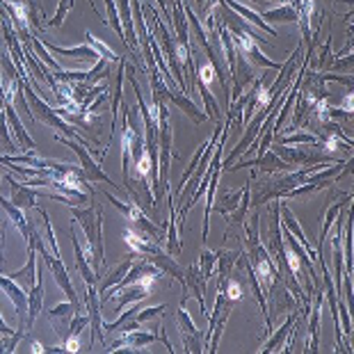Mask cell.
<instances>
[{"instance_id":"cell-39","label":"cell","mask_w":354,"mask_h":354,"mask_svg":"<svg viewBox=\"0 0 354 354\" xmlns=\"http://www.w3.org/2000/svg\"><path fill=\"white\" fill-rule=\"evenodd\" d=\"M0 142H3V147H5L10 153L17 151V145H14V142H12V138H10V128H7L5 110H0Z\"/></svg>"},{"instance_id":"cell-48","label":"cell","mask_w":354,"mask_h":354,"mask_svg":"<svg viewBox=\"0 0 354 354\" xmlns=\"http://www.w3.org/2000/svg\"><path fill=\"white\" fill-rule=\"evenodd\" d=\"M87 3L92 5V12L96 14V17H99V19H103V17H101V12H99V10H96V7H94V3H92V0H87Z\"/></svg>"},{"instance_id":"cell-29","label":"cell","mask_w":354,"mask_h":354,"mask_svg":"<svg viewBox=\"0 0 354 354\" xmlns=\"http://www.w3.org/2000/svg\"><path fill=\"white\" fill-rule=\"evenodd\" d=\"M252 206V178L247 180L245 187H243V197H240L238 201V208L233 210V213H229V229H227V236L231 233V229L236 227V224H243L245 222V217H247V210H250Z\"/></svg>"},{"instance_id":"cell-50","label":"cell","mask_w":354,"mask_h":354,"mask_svg":"<svg viewBox=\"0 0 354 354\" xmlns=\"http://www.w3.org/2000/svg\"><path fill=\"white\" fill-rule=\"evenodd\" d=\"M327 3H331V5H334V3H336V0H327Z\"/></svg>"},{"instance_id":"cell-22","label":"cell","mask_w":354,"mask_h":354,"mask_svg":"<svg viewBox=\"0 0 354 354\" xmlns=\"http://www.w3.org/2000/svg\"><path fill=\"white\" fill-rule=\"evenodd\" d=\"M350 199H352V194H338V201L336 203H331V206L327 208V213H325V220H322V229H320V236H318V256H320V252L325 250V243H327V233H329V229L334 227V222H336V217H338V213L348 206L350 203Z\"/></svg>"},{"instance_id":"cell-16","label":"cell","mask_w":354,"mask_h":354,"mask_svg":"<svg viewBox=\"0 0 354 354\" xmlns=\"http://www.w3.org/2000/svg\"><path fill=\"white\" fill-rule=\"evenodd\" d=\"M147 261H151L153 266L160 270L162 274H171L176 279V281L183 286V290H185V270L178 266L176 263V256H171V254H167L165 250H158V252H153V254H149V256H145Z\"/></svg>"},{"instance_id":"cell-26","label":"cell","mask_w":354,"mask_h":354,"mask_svg":"<svg viewBox=\"0 0 354 354\" xmlns=\"http://www.w3.org/2000/svg\"><path fill=\"white\" fill-rule=\"evenodd\" d=\"M217 268H220V279H217V290L222 288L224 281L229 279V274L233 272V268L238 266V259L243 250H217Z\"/></svg>"},{"instance_id":"cell-40","label":"cell","mask_w":354,"mask_h":354,"mask_svg":"<svg viewBox=\"0 0 354 354\" xmlns=\"http://www.w3.org/2000/svg\"><path fill=\"white\" fill-rule=\"evenodd\" d=\"M87 327H89V315L73 313V318L69 322V334H66V336H80Z\"/></svg>"},{"instance_id":"cell-51","label":"cell","mask_w":354,"mask_h":354,"mask_svg":"<svg viewBox=\"0 0 354 354\" xmlns=\"http://www.w3.org/2000/svg\"><path fill=\"white\" fill-rule=\"evenodd\" d=\"M0 180H3V178H0ZM0 185H3V183H0Z\"/></svg>"},{"instance_id":"cell-34","label":"cell","mask_w":354,"mask_h":354,"mask_svg":"<svg viewBox=\"0 0 354 354\" xmlns=\"http://www.w3.org/2000/svg\"><path fill=\"white\" fill-rule=\"evenodd\" d=\"M199 270H201V274L206 277V279H210L215 274V268H217V254L215 252H210V250H206L203 247L201 250V254H199Z\"/></svg>"},{"instance_id":"cell-35","label":"cell","mask_w":354,"mask_h":354,"mask_svg":"<svg viewBox=\"0 0 354 354\" xmlns=\"http://www.w3.org/2000/svg\"><path fill=\"white\" fill-rule=\"evenodd\" d=\"M85 39H87V44H89V46H92V48H94L96 53H99L101 57L110 59V62H119V59H122V57H119L117 53L112 50L110 46H105L103 41H99V39H96V37H94L92 32H85Z\"/></svg>"},{"instance_id":"cell-20","label":"cell","mask_w":354,"mask_h":354,"mask_svg":"<svg viewBox=\"0 0 354 354\" xmlns=\"http://www.w3.org/2000/svg\"><path fill=\"white\" fill-rule=\"evenodd\" d=\"M165 99H169L171 103L176 105L178 110H183L187 117L192 119L194 124H203L208 119V115L206 112H201L199 108H197V103H194L190 96H187L185 92H180V89H167V94H165Z\"/></svg>"},{"instance_id":"cell-37","label":"cell","mask_w":354,"mask_h":354,"mask_svg":"<svg viewBox=\"0 0 354 354\" xmlns=\"http://www.w3.org/2000/svg\"><path fill=\"white\" fill-rule=\"evenodd\" d=\"M165 311H167V306H165V304L140 308L138 315H135V320H138L140 325H147V322H151V320H156V318H160V315H162Z\"/></svg>"},{"instance_id":"cell-49","label":"cell","mask_w":354,"mask_h":354,"mask_svg":"<svg viewBox=\"0 0 354 354\" xmlns=\"http://www.w3.org/2000/svg\"><path fill=\"white\" fill-rule=\"evenodd\" d=\"M194 5H197L199 10H203V0H194Z\"/></svg>"},{"instance_id":"cell-23","label":"cell","mask_w":354,"mask_h":354,"mask_svg":"<svg viewBox=\"0 0 354 354\" xmlns=\"http://www.w3.org/2000/svg\"><path fill=\"white\" fill-rule=\"evenodd\" d=\"M41 44H44V48L50 50V53H57V55H64V57H76V59H82V62H89V64H96L101 59V55L89 46V44H82V46H76V48L53 46V44L46 39H41Z\"/></svg>"},{"instance_id":"cell-5","label":"cell","mask_w":354,"mask_h":354,"mask_svg":"<svg viewBox=\"0 0 354 354\" xmlns=\"http://www.w3.org/2000/svg\"><path fill=\"white\" fill-rule=\"evenodd\" d=\"M233 302H229L227 297H224L222 290H217V297H215V308L213 313L208 315V334L203 336V350L215 354L217 352V345H220V338H222V331H224V325H227L229 315L233 311Z\"/></svg>"},{"instance_id":"cell-41","label":"cell","mask_w":354,"mask_h":354,"mask_svg":"<svg viewBox=\"0 0 354 354\" xmlns=\"http://www.w3.org/2000/svg\"><path fill=\"white\" fill-rule=\"evenodd\" d=\"M199 73H201V76H199L197 80H199V82H203V85H210V82H213V80H217V71H215V66L210 64V62L201 64Z\"/></svg>"},{"instance_id":"cell-10","label":"cell","mask_w":354,"mask_h":354,"mask_svg":"<svg viewBox=\"0 0 354 354\" xmlns=\"http://www.w3.org/2000/svg\"><path fill=\"white\" fill-rule=\"evenodd\" d=\"M0 290H3L7 297H10V302L14 304V313H17L21 327L26 329V320H28V292L21 288V286L14 281V279L3 277V274H0Z\"/></svg>"},{"instance_id":"cell-45","label":"cell","mask_w":354,"mask_h":354,"mask_svg":"<svg viewBox=\"0 0 354 354\" xmlns=\"http://www.w3.org/2000/svg\"><path fill=\"white\" fill-rule=\"evenodd\" d=\"M3 250H5V222L0 220V268H3Z\"/></svg>"},{"instance_id":"cell-8","label":"cell","mask_w":354,"mask_h":354,"mask_svg":"<svg viewBox=\"0 0 354 354\" xmlns=\"http://www.w3.org/2000/svg\"><path fill=\"white\" fill-rule=\"evenodd\" d=\"M85 304H87V315H89V325H92V336H89V343L94 345V341L99 338L105 345V334H103V311H101V299H99V290H96V283H85Z\"/></svg>"},{"instance_id":"cell-47","label":"cell","mask_w":354,"mask_h":354,"mask_svg":"<svg viewBox=\"0 0 354 354\" xmlns=\"http://www.w3.org/2000/svg\"><path fill=\"white\" fill-rule=\"evenodd\" d=\"M0 167H5V169H10L14 167V162H12V158L10 156H0Z\"/></svg>"},{"instance_id":"cell-14","label":"cell","mask_w":354,"mask_h":354,"mask_svg":"<svg viewBox=\"0 0 354 354\" xmlns=\"http://www.w3.org/2000/svg\"><path fill=\"white\" fill-rule=\"evenodd\" d=\"M313 297H315L313 311H308L311 313V320H308V341H306L308 352H318V348H320V318H322V299H325V290H322V286L315 288Z\"/></svg>"},{"instance_id":"cell-43","label":"cell","mask_w":354,"mask_h":354,"mask_svg":"<svg viewBox=\"0 0 354 354\" xmlns=\"http://www.w3.org/2000/svg\"><path fill=\"white\" fill-rule=\"evenodd\" d=\"M64 350H66V352H78V350H80L78 336H66V338H64Z\"/></svg>"},{"instance_id":"cell-32","label":"cell","mask_w":354,"mask_h":354,"mask_svg":"<svg viewBox=\"0 0 354 354\" xmlns=\"http://www.w3.org/2000/svg\"><path fill=\"white\" fill-rule=\"evenodd\" d=\"M194 87L199 89V94H201V101H203V108H206V115L210 117V119H215L217 124H220V119H222V115H220V103H217V99L213 94H210V89H208V85H203V82H194Z\"/></svg>"},{"instance_id":"cell-1","label":"cell","mask_w":354,"mask_h":354,"mask_svg":"<svg viewBox=\"0 0 354 354\" xmlns=\"http://www.w3.org/2000/svg\"><path fill=\"white\" fill-rule=\"evenodd\" d=\"M71 215L76 217V222L85 231L87 240V254L94 268L96 281H101L105 277V250H103V213L101 208H96L94 203L87 206H71Z\"/></svg>"},{"instance_id":"cell-12","label":"cell","mask_w":354,"mask_h":354,"mask_svg":"<svg viewBox=\"0 0 354 354\" xmlns=\"http://www.w3.org/2000/svg\"><path fill=\"white\" fill-rule=\"evenodd\" d=\"M245 167H256V169H261V171H266V174H274V171H290V169H295L292 165H288L286 160H281L274 151H266L263 156H256L254 160H243V162H238V165H229V169H245Z\"/></svg>"},{"instance_id":"cell-36","label":"cell","mask_w":354,"mask_h":354,"mask_svg":"<svg viewBox=\"0 0 354 354\" xmlns=\"http://www.w3.org/2000/svg\"><path fill=\"white\" fill-rule=\"evenodd\" d=\"M318 138L313 133H290L277 138V145H315Z\"/></svg>"},{"instance_id":"cell-38","label":"cell","mask_w":354,"mask_h":354,"mask_svg":"<svg viewBox=\"0 0 354 354\" xmlns=\"http://www.w3.org/2000/svg\"><path fill=\"white\" fill-rule=\"evenodd\" d=\"M73 10V0H59L57 3V10H55V17H53L48 21V26L50 28H62L64 26V19H66V14H69Z\"/></svg>"},{"instance_id":"cell-19","label":"cell","mask_w":354,"mask_h":354,"mask_svg":"<svg viewBox=\"0 0 354 354\" xmlns=\"http://www.w3.org/2000/svg\"><path fill=\"white\" fill-rule=\"evenodd\" d=\"M69 238H71L73 256H76V268H78V272L82 274V281H85V283H96V274H94L92 261H89V254L82 250V245H80V240H78V233H76V227L69 229Z\"/></svg>"},{"instance_id":"cell-17","label":"cell","mask_w":354,"mask_h":354,"mask_svg":"<svg viewBox=\"0 0 354 354\" xmlns=\"http://www.w3.org/2000/svg\"><path fill=\"white\" fill-rule=\"evenodd\" d=\"M169 222H167V233H165V252L171 256H180L183 254V245L178 240V215H176V199L174 194L169 192Z\"/></svg>"},{"instance_id":"cell-24","label":"cell","mask_w":354,"mask_h":354,"mask_svg":"<svg viewBox=\"0 0 354 354\" xmlns=\"http://www.w3.org/2000/svg\"><path fill=\"white\" fill-rule=\"evenodd\" d=\"M124 238H126V243H128V247H131V252L135 256H149V254H153L158 250H162L160 243H156V240L142 236L140 231H135L131 227L124 231Z\"/></svg>"},{"instance_id":"cell-33","label":"cell","mask_w":354,"mask_h":354,"mask_svg":"<svg viewBox=\"0 0 354 354\" xmlns=\"http://www.w3.org/2000/svg\"><path fill=\"white\" fill-rule=\"evenodd\" d=\"M240 197H243V190H231V192H224V194H220V201L213 203V208H215L220 215L227 217L229 213H233V210L238 208Z\"/></svg>"},{"instance_id":"cell-25","label":"cell","mask_w":354,"mask_h":354,"mask_svg":"<svg viewBox=\"0 0 354 354\" xmlns=\"http://www.w3.org/2000/svg\"><path fill=\"white\" fill-rule=\"evenodd\" d=\"M41 308H44V281H41V270H39L37 283L28 290V320H26L28 331L35 327V320H37V315L41 313Z\"/></svg>"},{"instance_id":"cell-27","label":"cell","mask_w":354,"mask_h":354,"mask_svg":"<svg viewBox=\"0 0 354 354\" xmlns=\"http://www.w3.org/2000/svg\"><path fill=\"white\" fill-rule=\"evenodd\" d=\"M73 313H76V308H73V304L69 302V299H66V302H62V304H55L48 311V318H50L53 325H55L59 336H66L64 329H69V322L73 318Z\"/></svg>"},{"instance_id":"cell-31","label":"cell","mask_w":354,"mask_h":354,"mask_svg":"<svg viewBox=\"0 0 354 354\" xmlns=\"http://www.w3.org/2000/svg\"><path fill=\"white\" fill-rule=\"evenodd\" d=\"M261 19L266 21V24H297L299 12H297V7H292V5H281V7H277V10L263 12Z\"/></svg>"},{"instance_id":"cell-13","label":"cell","mask_w":354,"mask_h":354,"mask_svg":"<svg viewBox=\"0 0 354 354\" xmlns=\"http://www.w3.org/2000/svg\"><path fill=\"white\" fill-rule=\"evenodd\" d=\"M5 180L10 183V192H12V203L14 206H19L21 210H30L37 206V197H39V192H37V187L28 185V183H19L17 178H14V174H10L7 171L5 174Z\"/></svg>"},{"instance_id":"cell-18","label":"cell","mask_w":354,"mask_h":354,"mask_svg":"<svg viewBox=\"0 0 354 354\" xmlns=\"http://www.w3.org/2000/svg\"><path fill=\"white\" fill-rule=\"evenodd\" d=\"M37 274H39V268H37V250H35V245H28V261H26V266L19 268L17 272H12L10 279H14V281H17L21 288L28 292L37 283Z\"/></svg>"},{"instance_id":"cell-7","label":"cell","mask_w":354,"mask_h":354,"mask_svg":"<svg viewBox=\"0 0 354 354\" xmlns=\"http://www.w3.org/2000/svg\"><path fill=\"white\" fill-rule=\"evenodd\" d=\"M176 320H178L180 338H183V350L190 354H201L203 352V334H201V329L194 327V322L190 318V313L185 311V306H178Z\"/></svg>"},{"instance_id":"cell-21","label":"cell","mask_w":354,"mask_h":354,"mask_svg":"<svg viewBox=\"0 0 354 354\" xmlns=\"http://www.w3.org/2000/svg\"><path fill=\"white\" fill-rule=\"evenodd\" d=\"M224 5L227 7H231L233 12L238 14V17H243L247 24H254L256 28L261 30V32H266L268 37H277V28H272L270 24H266V21L261 19V14L259 12H254L252 7H247V5H243V3H238V0H222Z\"/></svg>"},{"instance_id":"cell-9","label":"cell","mask_w":354,"mask_h":354,"mask_svg":"<svg viewBox=\"0 0 354 354\" xmlns=\"http://www.w3.org/2000/svg\"><path fill=\"white\" fill-rule=\"evenodd\" d=\"M160 334H153V331H145V329H131V331H124V336L115 341L112 345H108V352H119V350H131V352H142V348L147 345H153Z\"/></svg>"},{"instance_id":"cell-4","label":"cell","mask_w":354,"mask_h":354,"mask_svg":"<svg viewBox=\"0 0 354 354\" xmlns=\"http://www.w3.org/2000/svg\"><path fill=\"white\" fill-rule=\"evenodd\" d=\"M55 140H57V142H62V145H66L73 153L78 156L80 169H82V174H85V178L89 180V183H103V185L115 187V183H112V178L103 171L101 162H99V160H94V158H92V151H89V147H87V145H82V142H78V140L64 138V135H59V133L55 135Z\"/></svg>"},{"instance_id":"cell-2","label":"cell","mask_w":354,"mask_h":354,"mask_svg":"<svg viewBox=\"0 0 354 354\" xmlns=\"http://www.w3.org/2000/svg\"><path fill=\"white\" fill-rule=\"evenodd\" d=\"M24 92H26V99H28V103H30V112H32L35 122L46 124V126H50V128H55V131H57L59 135H64V138L78 140V142H82V145H87V142L78 135L76 128H73L71 124H66L64 119H62V115H59L57 110H53L50 105H48L46 101H44L39 94L35 92V87H32V85H26V82H24Z\"/></svg>"},{"instance_id":"cell-46","label":"cell","mask_w":354,"mask_h":354,"mask_svg":"<svg viewBox=\"0 0 354 354\" xmlns=\"http://www.w3.org/2000/svg\"><path fill=\"white\" fill-rule=\"evenodd\" d=\"M14 334V329L7 325V322L3 320V315H0V336H12Z\"/></svg>"},{"instance_id":"cell-3","label":"cell","mask_w":354,"mask_h":354,"mask_svg":"<svg viewBox=\"0 0 354 354\" xmlns=\"http://www.w3.org/2000/svg\"><path fill=\"white\" fill-rule=\"evenodd\" d=\"M147 10L151 12V17H153L158 39H160V46H162V50H165V55H167V66L171 69V78H174V82L178 85L180 92H187L185 80H183V64H180V46H178L176 37L169 32V28L162 24V19L158 17V12H156V10H151L149 5H147Z\"/></svg>"},{"instance_id":"cell-42","label":"cell","mask_w":354,"mask_h":354,"mask_svg":"<svg viewBox=\"0 0 354 354\" xmlns=\"http://www.w3.org/2000/svg\"><path fill=\"white\" fill-rule=\"evenodd\" d=\"M336 71H352V55H341L336 59L334 64H329V73H336Z\"/></svg>"},{"instance_id":"cell-6","label":"cell","mask_w":354,"mask_h":354,"mask_svg":"<svg viewBox=\"0 0 354 354\" xmlns=\"http://www.w3.org/2000/svg\"><path fill=\"white\" fill-rule=\"evenodd\" d=\"M206 281H208V279L201 274L199 263H192V266L185 270V292H183V299H180V306H185L187 299H190V295H194V297H197L199 306H201V315H208V308H206Z\"/></svg>"},{"instance_id":"cell-28","label":"cell","mask_w":354,"mask_h":354,"mask_svg":"<svg viewBox=\"0 0 354 354\" xmlns=\"http://www.w3.org/2000/svg\"><path fill=\"white\" fill-rule=\"evenodd\" d=\"M0 208L5 210L7 220H12L14 227L19 229V233L28 240L30 236V227H28V217H26V210H21L19 206H14V203L10 199H5L3 194H0Z\"/></svg>"},{"instance_id":"cell-44","label":"cell","mask_w":354,"mask_h":354,"mask_svg":"<svg viewBox=\"0 0 354 354\" xmlns=\"http://www.w3.org/2000/svg\"><path fill=\"white\" fill-rule=\"evenodd\" d=\"M220 5V0H203V10H201V14L203 17H208V14H213L215 12V7Z\"/></svg>"},{"instance_id":"cell-11","label":"cell","mask_w":354,"mask_h":354,"mask_svg":"<svg viewBox=\"0 0 354 354\" xmlns=\"http://www.w3.org/2000/svg\"><path fill=\"white\" fill-rule=\"evenodd\" d=\"M3 110H5V117H7V128H10V131L14 133V138H17L19 149H21L24 153H35L37 145L32 142V138L28 135V131L24 128V124H21L19 112H17V108H14V103H12L10 99H5Z\"/></svg>"},{"instance_id":"cell-30","label":"cell","mask_w":354,"mask_h":354,"mask_svg":"<svg viewBox=\"0 0 354 354\" xmlns=\"http://www.w3.org/2000/svg\"><path fill=\"white\" fill-rule=\"evenodd\" d=\"M140 306H133L128 308V311H119V318L115 322H108V325H103V334H110V331H131V329H140V322L135 320V315H138Z\"/></svg>"},{"instance_id":"cell-15","label":"cell","mask_w":354,"mask_h":354,"mask_svg":"<svg viewBox=\"0 0 354 354\" xmlns=\"http://www.w3.org/2000/svg\"><path fill=\"white\" fill-rule=\"evenodd\" d=\"M297 318H299V308H292V311L286 315L283 325L279 327L274 334L270 336V341L261 348V354H272V352L283 350V345H288V341H290V331H292V325H295Z\"/></svg>"}]
</instances>
